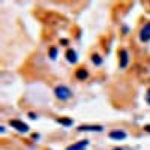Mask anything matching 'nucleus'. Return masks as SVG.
Instances as JSON below:
<instances>
[{
  "label": "nucleus",
  "mask_w": 150,
  "mask_h": 150,
  "mask_svg": "<svg viewBox=\"0 0 150 150\" xmlns=\"http://www.w3.org/2000/svg\"><path fill=\"white\" fill-rule=\"evenodd\" d=\"M54 93H56V96L60 99V101H66V99H69L72 96V92L69 90V87H66V86H57Z\"/></svg>",
  "instance_id": "1"
},
{
  "label": "nucleus",
  "mask_w": 150,
  "mask_h": 150,
  "mask_svg": "<svg viewBox=\"0 0 150 150\" xmlns=\"http://www.w3.org/2000/svg\"><path fill=\"white\" fill-rule=\"evenodd\" d=\"M9 123H11L12 128L17 129V131H20V132H27V131H29V126H27V125L23 123V122H20V120H11Z\"/></svg>",
  "instance_id": "2"
},
{
  "label": "nucleus",
  "mask_w": 150,
  "mask_h": 150,
  "mask_svg": "<svg viewBox=\"0 0 150 150\" xmlns=\"http://www.w3.org/2000/svg\"><path fill=\"white\" fill-rule=\"evenodd\" d=\"M140 39H141L143 42L150 41V23L144 24V27L141 29V32H140Z\"/></svg>",
  "instance_id": "3"
},
{
  "label": "nucleus",
  "mask_w": 150,
  "mask_h": 150,
  "mask_svg": "<svg viewBox=\"0 0 150 150\" xmlns=\"http://www.w3.org/2000/svg\"><path fill=\"white\" fill-rule=\"evenodd\" d=\"M87 146H89V141H87V140H83V141H78V143L72 144V146H68L66 150H84Z\"/></svg>",
  "instance_id": "4"
},
{
  "label": "nucleus",
  "mask_w": 150,
  "mask_h": 150,
  "mask_svg": "<svg viewBox=\"0 0 150 150\" xmlns=\"http://www.w3.org/2000/svg\"><path fill=\"white\" fill-rule=\"evenodd\" d=\"M120 68H126L128 66V62H129V57H128V51L126 50H122L120 51Z\"/></svg>",
  "instance_id": "5"
},
{
  "label": "nucleus",
  "mask_w": 150,
  "mask_h": 150,
  "mask_svg": "<svg viewBox=\"0 0 150 150\" xmlns=\"http://www.w3.org/2000/svg\"><path fill=\"white\" fill-rule=\"evenodd\" d=\"M110 137H111V138H114V140H125V138H126V134H125L123 131H112L110 134Z\"/></svg>",
  "instance_id": "6"
},
{
  "label": "nucleus",
  "mask_w": 150,
  "mask_h": 150,
  "mask_svg": "<svg viewBox=\"0 0 150 150\" xmlns=\"http://www.w3.org/2000/svg\"><path fill=\"white\" fill-rule=\"evenodd\" d=\"M78 131H102V126H89V125H83L78 128Z\"/></svg>",
  "instance_id": "7"
},
{
  "label": "nucleus",
  "mask_w": 150,
  "mask_h": 150,
  "mask_svg": "<svg viewBox=\"0 0 150 150\" xmlns=\"http://www.w3.org/2000/svg\"><path fill=\"white\" fill-rule=\"evenodd\" d=\"M66 56H68V62H71V63H75V62H77V53L72 51V50H69V51L66 53Z\"/></svg>",
  "instance_id": "8"
},
{
  "label": "nucleus",
  "mask_w": 150,
  "mask_h": 150,
  "mask_svg": "<svg viewBox=\"0 0 150 150\" xmlns=\"http://www.w3.org/2000/svg\"><path fill=\"white\" fill-rule=\"evenodd\" d=\"M77 78H80V80H84V78H87V71H84V69H80V71L77 72Z\"/></svg>",
  "instance_id": "9"
},
{
  "label": "nucleus",
  "mask_w": 150,
  "mask_h": 150,
  "mask_svg": "<svg viewBox=\"0 0 150 150\" xmlns=\"http://www.w3.org/2000/svg\"><path fill=\"white\" fill-rule=\"evenodd\" d=\"M92 62H93L95 65H101V63H102V60H101V57H99L98 54H95V56L92 57Z\"/></svg>",
  "instance_id": "10"
},
{
  "label": "nucleus",
  "mask_w": 150,
  "mask_h": 150,
  "mask_svg": "<svg viewBox=\"0 0 150 150\" xmlns=\"http://www.w3.org/2000/svg\"><path fill=\"white\" fill-rule=\"evenodd\" d=\"M56 54H57V50H56V48H51V51H50V56H51V59H56Z\"/></svg>",
  "instance_id": "11"
},
{
  "label": "nucleus",
  "mask_w": 150,
  "mask_h": 150,
  "mask_svg": "<svg viewBox=\"0 0 150 150\" xmlns=\"http://www.w3.org/2000/svg\"><path fill=\"white\" fill-rule=\"evenodd\" d=\"M59 123H62V125H72V120H63V119H60Z\"/></svg>",
  "instance_id": "12"
},
{
  "label": "nucleus",
  "mask_w": 150,
  "mask_h": 150,
  "mask_svg": "<svg viewBox=\"0 0 150 150\" xmlns=\"http://www.w3.org/2000/svg\"><path fill=\"white\" fill-rule=\"evenodd\" d=\"M146 98H147V102L150 104V89L147 90V96H146Z\"/></svg>",
  "instance_id": "13"
},
{
  "label": "nucleus",
  "mask_w": 150,
  "mask_h": 150,
  "mask_svg": "<svg viewBox=\"0 0 150 150\" xmlns=\"http://www.w3.org/2000/svg\"><path fill=\"white\" fill-rule=\"evenodd\" d=\"M146 129H147V131H149V132H150V126H147V128H146Z\"/></svg>",
  "instance_id": "14"
},
{
  "label": "nucleus",
  "mask_w": 150,
  "mask_h": 150,
  "mask_svg": "<svg viewBox=\"0 0 150 150\" xmlns=\"http://www.w3.org/2000/svg\"><path fill=\"white\" fill-rule=\"evenodd\" d=\"M114 150H122V149H114Z\"/></svg>",
  "instance_id": "15"
}]
</instances>
